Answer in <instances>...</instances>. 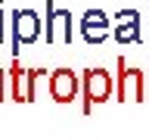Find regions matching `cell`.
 <instances>
[{
  "mask_svg": "<svg viewBox=\"0 0 149 140\" xmlns=\"http://www.w3.org/2000/svg\"><path fill=\"white\" fill-rule=\"evenodd\" d=\"M87 93H90V100H106L109 97V78L102 72H90L87 75Z\"/></svg>",
  "mask_w": 149,
  "mask_h": 140,
  "instance_id": "cell-2",
  "label": "cell"
},
{
  "mask_svg": "<svg viewBox=\"0 0 149 140\" xmlns=\"http://www.w3.org/2000/svg\"><path fill=\"white\" fill-rule=\"evenodd\" d=\"M50 87H53V97H56V100H72L74 90H78V81H74L72 72H59L53 81H50Z\"/></svg>",
  "mask_w": 149,
  "mask_h": 140,
  "instance_id": "cell-1",
  "label": "cell"
}]
</instances>
